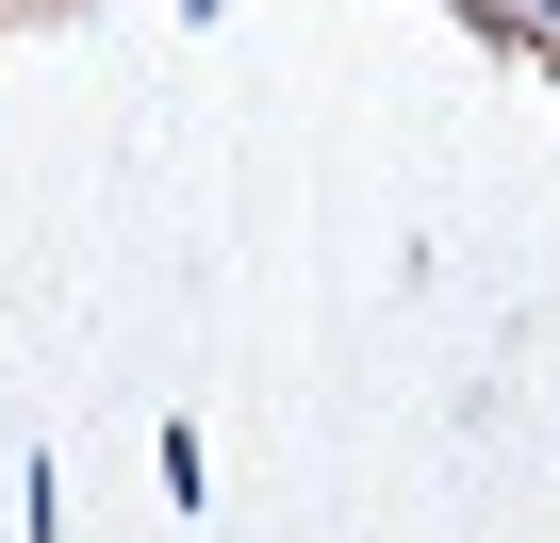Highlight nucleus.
Listing matches in <instances>:
<instances>
[{
  "instance_id": "obj_1",
  "label": "nucleus",
  "mask_w": 560,
  "mask_h": 543,
  "mask_svg": "<svg viewBox=\"0 0 560 543\" xmlns=\"http://www.w3.org/2000/svg\"><path fill=\"white\" fill-rule=\"evenodd\" d=\"M494 34H527V50H560V0H478Z\"/></svg>"
}]
</instances>
